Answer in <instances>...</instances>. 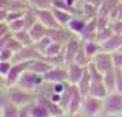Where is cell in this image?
Segmentation results:
<instances>
[{
	"label": "cell",
	"mask_w": 122,
	"mask_h": 117,
	"mask_svg": "<svg viewBox=\"0 0 122 117\" xmlns=\"http://www.w3.org/2000/svg\"><path fill=\"white\" fill-rule=\"evenodd\" d=\"M3 91L7 94V96L11 99V102H14L18 107H23V106H29L34 103L39 94L33 92V91H28L23 89L18 85H12V87H3Z\"/></svg>",
	"instance_id": "obj_1"
},
{
	"label": "cell",
	"mask_w": 122,
	"mask_h": 117,
	"mask_svg": "<svg viewBox=\"0 0 122 117\" xmlns=\"http://www.w3.org/2000/svg\"><path fill=\"white\" fill-rule=\"evenodd\" d=\"M45 83L44 76L43 74H39V73H34L32 70H25L23 74L21 76L19 81L17 83L18 87H21L23 89H28V91H33V92H37L43 84Z\"/></svg>",
	"instance_id": "obj_2"
},
{
	"label": "cell",
	"mask_w": 122,
	"mask_h": 117,
	"mask_svg": "<svg viewBox=\"0 0 122 117\" xmlns=\"http://www.w3.org/2000/svg\"><path fill=\"white\" fill-rule=\"evenodd\" d=\"M80 113L84 117H97L103 113V99L92 96V95H86L84 98L82 107Z\"/></svg>",
	"instance_id": "obj_3"
},
{
	"label": "cell",
	"mask_w": 122,
	"mask_h": 117,
	"mask_svg": "<svg viewBox=\"0 0 122 117\" xmlns=\"http://www.w3.org/2000/svg\"><path fill=\"white\" fill-rule=\"evenodd\" d=\"M103 113L122 116V92L114 91L103 99Z\"/></svg>",
	"instance_id": "obj_4"
},
{
	"label": "cell",
	"mask_w": 122,
	"mask_h": 117,
	"mask_svg": "<svg viewBox=\"0 0 122 117\" xmlns=\"http://www.w3.org/2000/svg\"><path fill=\"white\" fill-rule=\"evenodd\" d=\"M28 65H29V62H14V65H12L10 73L7 74V77L1 78L3 80V87L17 85L21 76L23 74V72L28 70Z\"/></svg>",
	"instance_id": "obj_5"
},
{
	"label": "cell",
	"mask_w": 122,
	"mask_h": 117,
	"mask_svg": "<svg viewBox=\"0 0 122 117\" xmlns=\"http://www.w3.org/2000/svg\"><path fill=\"white\" fill-rule=\"evenodd\" d=\"M92 63L103 74L107 72H110V70H112V69H115L114 61H112V52H107V51H103V50L92 59Z\"/></svg>",
	"instance_id": "obj_6"
},
{
	"label": "cell",
	"mask_w": 122,
	"mask_h": 117,
	"mask_svg": "<svg viewBox=\"0 0 122 117\" xmlns=\"http://www.w3.org/2000/svg\"><path fill=\"white\" fill-rule=\"evenodd\" d=\"M82 45V39L80 36H73L71 39L65 44V51H63V56H65V63H73L76 56H77L78 51Z\"/></svg>",
	"instance_id": "obj_7"
},
{
	"label": "cell",
	"mask_w": 122,
	"mask_h": 117,
	"mask_svg": "<svg viewBox=\"0 0 122 117\" xmlns=\"http://www.w3.org/2000/svg\"><path fill=\"white\" fill-rule=\"evenodd\" d=\"M39 58H44V55L33 44L23 45L22 48L14 55L12 62H29V61H33V59H39Z\"/></svg>",
	"instance_id": "obj_8"
},
{
	"label": "cell",
	"mask_w": 122,
	"mask_h": 117,
	"mask_svg": "<svg viewBox=\"0 0 122 117\" xmlns=\"http://www.w3.org/2000/svg\"><path fill=\"white\" fill-rule=\"evenodd\" d=\"M84 98H85V95L80 91V88L77 85L71 84V98H70V102H69V106H67V113H70V114L80 113L81 107H82Z\"/></svg>",
	"instance_id": "obj_9"
},
{
	"label": "cell",
	"mask_w": 122,
	"mask_h": 117,
	"mask_svg": "<svg viewBox=\"0 0 122 117\" xmlns=\"http://www.w3.org/2000/svg\"><path fill=\"white\" fill-rule=\"evenodd\" d=\"M45 83H61V81H67V67L66 65H61V66H54L51 70L44 74ZM69 83V81H67Z\"/></svg>",
	"instance_id": "obj_10"
},
{
	"label": "cell",
	"mask_w": 122,
	"mask_h": 117,
	"mask_svg": "<svg viewBox=\"0 0 122 117\" xmlns=\"http://www.w3.org/2000/svg\"><path fill=\"white\" fill-rule=\"evenodd\" d=\"M48 36L52 39V41L65 45L76 34L73 33L67 26H59V28H55V29H50L48 30Z\"/></svg>",
	"instance_id": "obj_11"
},
{
	"label": "cell",
	"mask_w": 122,
	"mask_h": 117,
	"mask_svg": "<svg viewBox=\"0 0 122 117\" xmlns=\"http://www.w3.org/2000/svg\"><path fill=\"white\" fill-rule=\"evenodd\" d=\"M19 109L11 99L7 96V94L1 89V103H0V111H1V117H18Z\"/></svg>",
	"instance_id": "obj_12"
},
{
	"label": "cell",
	"mask_w": 122,
	"mask_h": 117,
	"mask_svg": "<svg viewBox=\"0 0 122 117\" xmlns=\"http://www.w3.org/2000/svg\"><path fill=\"white\" fill-rule=\"evenodd\" d=\"M66 67H67V81L70 84H73V85H77L78 81L82 78V76L86 72V67L81 66V65H78L76 62L66 65Z\"/></svg>",
	"instance_id": "obj_13"
},
{
	"label": "cell",
	"mask_w": 122,
	"mask_h": 117,
	"mask_svg": "<svg viewBox=\"0 0 122 117\" xmlns=\"http://www.w3.org/2000/svg\"><path fill=\"white\" fill-rule=\"evenodd\" d=\"M36 14H37V19L48 29H55L61 26L52 12V8L51 10H36Z\"/></svg>",
	"instance_id": "obj_14"
},
{
	"label": "cell",
	"mask_w": 122,
	"mask_h": 117,
	"mask_svg": "<svg viewBox=\"0 0 122 117\" xmlns=\"http://www.w3.org/2000/svg\"><path fill=\"white\" fill-rule=\"evenodd\" d=\"M54 67V65L51 63L47 58H39V59H33V61H29V65H28V69L32 70L34 73H39V74H43L44 76L45 73L51 70Z\"/></svg>",
	"instance_id": "obj_15"
},
{
	"label": "cell",
	"mask_w": 122,
	"mask_h": 117,
	"mask_svg": "<svg viewBox=\"0 0 122 117\" xmlns=\"http://www.w3.org/2000/svg\"><path fill=\"white\" fill-rule=\"evenodd\" d=\"M119 3H121L119 0H103V3L99 7V15H104V17L114 19Z\"/></svg>",
	"instance_id": "obj_16"
},
{
	"label": "cell",
	"mask_w": 122,
	"mask_h": 117,
	"mask_svg": "<svg viewBox=\"0 0 122 117\" xmlns=\"http://www.w3.org/2000/svg\"><path fill=\"white\" fill-rule=\"evenodd\" d=\"M122 48V34L114 33L110 39L102 43V50L107 51V52H115Z\"/></svg>",
	"instance_id": "obj_17"
},
{
	"label": "cell",
	"mask_w": 122,
	"mask_h": 117,
	"mask_svg": "<svg viewBox=\"0 0 122 117\" xmlns=\"http://www.w3.org/2000/svg\"><path fill=\"white\" fill-rule=\"evenodd\" d=\"M52 12L55 15L56 21L59 22L61 26H69V23L73 21V18L76 17V14L69 10H63V8H59V7H52Z\"/></svg>",
	"instance_id": "obj_18"
},
{
	"label": "cell",
	"mask_w": 122,
	"mask_h": 117,
	"mask_svg": "<svg viewBox=\"0 0 122 117\" xmlns=\"http://www.w3.org/2000/svg\"><path fill=\"white\" fill-rule=\"evenodd\" d=\"M88 21H89V19H85V18H82L81 15H77V14H76V17L73 18V21L69 23V26H67V28L70 29L76 36H80V37H81L82 33L85 32V29H86Z\"/></svg>",
	"instance_id": "obj_19"
},
{
	"label": "cell",
	"mask_w": 122,
	"mask_h": 117,
	"mask_svg": "<svg viewBox=\"0 0 122 117\" xmlns=\"http://www.w3.org/2000/svg\"><path fill=\"white\" fill-rule=\"evenodd\" d=\"M82 48L85 51V54L91 59H93L95 56L102 51V44L97 40H82Z\"/></svg>",
	"instance_id": "obj_20"
},
{
	"label": "cell",
	"mask_w": 122,
	"mask_h": 117,
	"mask_svg": "<svg viewBox=\"0 0 122 117\" xmlns=\"http://www.w3.org/2000/svg\"><path fill=\"white\" fill-rule=\"evenodd\" d=\"M0 8H4L7 11H26L30 8V6L18 0H0Z\"/></svg>",
	"instance_id": "obj_21"
},
{
	"label": "cell",
	"mask_w": 122,
	"mask_h": 117,
	"mask_svg": "<svg viewBox=\"0 0 122 117\" xmlns=\"http://www.w3.org/2000/svg\"><path fill=\"white\" fill-rule=\"evenodd\" d=\"M28 30H29V33H30V36H32L33 41L36 43V41L41 40L43 37L48 36V30H50V29L47 28V26H44L40 21H37V22L34 23L30 29H28Z\"/></svg>",
	"instance_id": "obj_22"
},
{
	"label": "cell",
	"mask_w": 122,
	"mask_h": 117,
	"mask_svg": "<svg viewBox=\"0 0 122 117\" xmlns=\"http://www.w3.org/2000/svg\"><path fill=\"white\" fill-rule=\"evenodd\" d=\"M30 116L32 117H51V114L48 111V109H47L45 103L37 98V100L30 105Z\"/></svg>",
	"instance_id": "obj_23"
},
{
	"label": "cell",
	"mask_w": 122,
	"mask_h": 117,
	"mask_svg": "<svg viewBox=\"0 0 122 117\" xmlns=\"http://www.w3.org/2000/svg\"><path fill=\"white\" fill-rule=\"evenodd\" d=\"M103 81H104V85L108 94L110 92H114L117 91V76H115V69H112L110 72H107L103 74Z\"/></svg>",
	"instance_id": "obj_24"
},
{
	"label": "cell",
	"mask_w": 122,
	"mask_h": 117,
	"mask_svg": "<svg viewBox=\"0 0 122 117\" xmlns=\"http://www.w3.org/2000/svg\"><path fill=\"white\" fill-rule=\"evenodd\" d=\"M91 81H92V78H91V73H89L88 67H86V72H85V74L82 76V78L78 81L77 87L80 88V91L82 92L85 96L89 94V88H91Z\"/></svg>",
	"instance_id": "obj_25"
},
{
	"label": "cell",
	"mask_w": 122,
	"mask_h": 117,
	"mask_svg": "<svg viewBox=\"0 0 122 117\" xmlns=\"http://www.w3.org/2000/svg\"><path fill=\"white\" fill-rule=\"evenodd\" d=\"M29 4L34 10H51L54 7V0H30Z\"/></svg>",
	"instance_id": "obj_26"
},
{
	"label": "cell",
	"mask_w": 122,
	"mask_h": 117,
	"mask_svg": "<svg viewBox=\"0 0 122 117\" xmlns=\"http://www.w3.org/2000/svg\"><path fill=\"white\" fill-rule=\"evenodd\" d=\"M14 36H15V39H17L19 43H22L23 45L34 44V41H33V39H32V36H30L28 29H23L21 32H17V33H14Z\"/></svg>",
	"instance_id": "obj_27"
},
{
	"label": "cell",
	"mask_w": 122,
	"mask_h": 117,
	"mask_svg": "<svg viewBox=\"0 0 122 117\" xmlns=\"http://www.w3.org/2000/svg\"><path fill=\"white\" fill-rule=\"evenodd\" d=\"M74 62H76V63H78V65H81V66H85V67H88L89 63L92 62V59H91L86 54H85L82 45H81V48H80V51H78V54H77V56H76Z\"/></svg>",
	"instance_id": "obj_28"
},
{
	"label": "cell",
	"mask_w": 122,
	"mask_h": 117,
	"mask_svg": "<svg viewBox=\"0 0 122 117\" xmlns=\"http://www.w3.org/2000/svg\"><path fill=\"white\" fill-rule=\"evenodd\" d=\"M112 34H114V30L111 29V26H107V28H104V29L97 30V33H96V40L102 44L103 41H106L107 39H110Z\"/></svg>",
	"instance_id": "obj_29"
},
{
	"label": "cell",
	"mask_w": 122,
	"mask_h": 117,
	"mask_svg": "<svg viewBox=\"0 0 122 117\" xmlns=\"http://www.w3.org/2000/svg\"><path fill=\"white\" fill-rule=\"evenodd\" d=\"M51 43H52V39H51L50 36H45V37H43L41 40L36 41V43H34L33 45H34V47H36V48H37V50L40 51V52H41V54H43V55H44V54H45V51H47V48L50 47Z\"/></svg>",
	"instance_id": "obj_30"
},
{
	"label": "cell",
	"mask_w": 122,
	"mask_h": 117,
	"mask_svg": "<svg viewBox=\"0 0 122 117\" xmlns=\"http://www.w3.org/2000/svg\"><path fill=\"white\" fill-rule=\"evenodd\" d=\"M8 25H10V29H11L12 33H17V32H21L23 29H26L23 17L19 18V19H15V21H12V22H8Z\"/></svg>",
	"instance_id": "obj_31"
},
{
	"label": "cell",
	"mask_w": 122,
	"mask_h": 117,
	"mask_svg": "<svg viewBox=\"0 0 122 117\" xmlns=\"http://www.w3.org/2000/svg\"><path fill=\"white\" fill-rule=\"evenodd\" d=\"M12 65H14L12 61H0V76H1V78L7 77V74L10 73Z\"/></svg>",
	"instance_id": "obj_32"
},
{
	"label": "cell",
	"mask_w": 122,
	"mask_h": 117,
	"mask_svg": "<svg viewBox=\"0 0 122 117\" xmlns=\"http://www.w3.org/2000/svg\"><path fill=\"white\" fill-rule=\"evenodd\" d=\"M14 55V51L10 48H0V61H12Z\"/></svg>",
	"instance_id": "obj_33"
},
{
	"label": "cell",
	"mask_w": 122,
	"mask_h": 117,
	"mask_svg": "<svg viewBox=\"0 0 122 117\" xmlns=\"http://www.w3.org/2000/svg\"><path fill=\"white\" fill-rule=\"evenodd\" d=\"M112 61H114L115 69H122V51L112 52Z\"/></svg>",
	"instance_id": "obj_34"
},
{
	"label": "cell",
	"mask_w": 122,
	"mask_h": 117,
	"mask_svg": "<svg viewBox=\"0 0 122 117\" xmlns=\"http://www.w3.org/2000/svg\"><path fill=\"white\" fill-rule=\"evenodd\" d=\"M117 76V91L122 92V69H115Z\"/></svg>",
	"instance_id": "obj_35"
},
{
	"label": "cell",
	"mask_w": 122,
	"mask_h": 117,
	"mask_svg": "<svg viewBox=\"0 0 122 117\" xmlns=\"http://www.w3.org/2000/svg\"><path fill=\"white\" fill-rule=\"evenodd\" d=\"M18 117H32L30 116V105L21 107L19 109V113H18Z\"/></svg>",
	"instance_id": "obj_36"
},
{
	"label": "cell",
	"mask_w": 122,
	"mask_h": 117,
	"mask_svg": "<svg viewBox=\"0 0 122 117\" xmlns=\"http://www.w3.org/2000/svg\"><path fill=\"white\" fill-rule=\"evenodd\" d=\"M114 19L122 21V1L119 3V6H118V10H117V14H115V18H114Z\"/></svg>",
	"instance_id": "obj_37"
},
{
	"label": "cell",
	"mask_w": 122,
	"mask_h": 117,
	"mask_svg": "<svg viewBox=\"0 0 122 117\" xmlns=\"http://www.w3.org/2000/svg\"><path fill=\"white\" fill-rule=\"evenodd\" d=\"M84 1H86V3H91V4H93V6H96L97 8L100 7V4L103 3V0H84Z\"/></svg>",
	"instance_id": "obj_38"
},
{
	"label": "cell",
	"mask_w": 122,
	"mask_h": 117,
	"mask_svg": "<svg viewBox=\"0 0 122 117\" xmlns=\"http://www.w3.org/2000/svg\"><path fill=\"white\" fill-rule=\"evenodd\" d=\"M97 117H122V116H119V114H111V113H102Z\"/></svg>",
	"instance_id": "obj_39"
},
{
	"label": "cell",
	"mask_w": 122,
	"mask_h": 117,
	"mask_svg": "<svg viewBox=\"0 0 122 117\" xmlns=\"http://www.w3.org/2000/svg\"><path fill=\"white\" fill-rule=\"evenodd\" d=\"M70 117H84L81 113H76V114H70Z\"/></svg>",
	"instance_id": "obj_40"
},
{
	"label": "cell",
	"mask_w": 122,
	"mask_h": 117,
	"mask_svg": "<svg viewBox=\"0 0 122 117\" xmlns=\"http://www.w3.org/2000/svg\"><path fill=\"white\" fill-rule=\"evenodd\" d=\"M18 1H21V3H25V4L30 6V4H29V3H30V0H18Z\"/></svg>",
	"instance_id": "obj_41"
},
{
	"label": "cell",
	"mask_w": 122,
	"mask_h": 117,
	"mask_svg": "<svg viewBox=\"0 0 122 117\" xmlns=\"http://www.w3.org/2000/svg\"><path fill=\"white\" fill-rule=\"evenodd\" d=\"M58 117H70V113H63V114H62V116H58Z\"/></svg>",
	"instance_id": "obj_42"
},
{
	"label": "cell",
	"mask_w": 122,
	"mask_h": 117,
	"mask_svg": "<svg viewBox=\"0 0 122 117\" xmlns=\"http://www.w3.org/2000/svg\"><path fill=\"white\" fill-rule=\"evenodd\" d=\"M119 51H122V48H121V50H119Z\"/></svg>",
	"instance_id": "obj_43"
},
{
	"label": "cell",
	"mask_w": 122,
	"mask_h": 117,
	"mask_svg": "<svg viewBox=\"0 0 122 117\" xmlns=\"http://www.w3.org/2000/svg\"><path fill=\"white\" fill-rule=\"evenodd\" d=\"M119 1H122V0H119Z\"/></svg>",
	"instance_id": "obj_44"
}]
</instances>
